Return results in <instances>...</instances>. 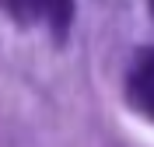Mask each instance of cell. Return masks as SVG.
Returning a JSON list of instances; mask_svg holds the SVG:
<instances>
[{
  "label": "cell",
  "instance_id": "cell-1",
  "mask_svg": "<svg viewBox=\"0 0 154 147\" xmlns=\"http://www.w3.org/2000/svg\"><path fill=\"white\" fill-rule=\"evenodd\" d=\"M130 102L140 112L154 116V49H140L130 70Z\"/></svg>",
  "mask_w": 154,
  "mask_h": 147
}]
</instances>
